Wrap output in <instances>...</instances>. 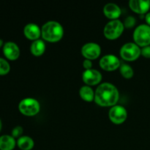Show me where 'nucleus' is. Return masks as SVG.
Masks as SVG:
<instances>
[{
    "instance_id": "f257e3e1",
    "label": "nucleus",
    "mask_w": 150,
    "mask_h": 150,
    "mask_svg": "<svg viewBox=\"0 0 150 150\" xmlns=\"http://www.w3.org/2000/svg\"><path fill=\"white\" fill-rule=\"evenodd\" d=\"M120 98L119 90L112 83L105 82L99 84L95 92V102L101 107H113Z\"/></svg>"
},
{
    "instance_id": "f03ea898",
    "label": "nucleus",
    "mask_w": 150,
    "mask_h": 150,
    "mask_svg": "<svg viewBox=\"0 0 150 150\" xmlns=\"http://www.w3.org/2000/svg\"><path fill=\"white\" fill-rule=\"evenodd\" d=\"M64 36V29L61 23L55 21H50L41 28V37L48 42H57Z\"/></svg>"
},
{
    "instance_id": "7ed1b4c3",
    "label": "nucleus",
    "mask_w": 150,
    "mask_h": 150,
    "mask_svg": "<svg viewBox=\"0 0 150 150\" xmlns=\"http://www.w3.org/2000/svg\"><path fill=\"white\" fill-rule=\"evenodd\" d=\"M18 110L23 115L26 117H33L40 112V104L39 101L35 98H23L19 103Z\"/></svg>"
},
{
    "instance_id": "20e7f679",
    "label": "nucleus",
    "mask_w": 150,
    "mask_h": 150,
    "mask_svg": "<svg viewBox=\"0 0 150 150\" xmlns=\"http://www.w3.org/2000/svg\"><path fill=\"white\" fill-rule=\"evenodd\" d=\"M125 26L121 21H110L106 23L103 29V35L106 39L110 40L118 39L124 32Z\"/></svg>"
},
{
    "instance_id": "39448f33",
    "label": "nucleus",
    "mask_w": 150,
    "mask_h": 150,
    "mask_svg": "<svg viewBox=\"0 0 150 150\" xmlns=\"http://www.w3.org/2000/svg\"><path fill=\"white\" fill-rule=\"evenodd\" d=\"M133 40L139 47L150 45V26L147 24H141L133 32Z\"/></svg>"
},
{
    "instance_id": "423d86ee",
    "label": "nucleus",
    "mask_w": 150,
    "mask_h": 150,
    "mask_svg": "<svg viewBox=\"0 0 150 150\" xmlns=\"http://www.w3.org/2000/svg\"><path fill=\"white\" fill-rule=\"evenodd\" d=\"M120 57L127 62H133L142 55V49L135 42H127L120 48Z\"/></svg>"
},
{
    "instance_id": "0eeeda50",
    "label": "nucleus",
    "mask_w": 150,
    "mask_h": 150,
    "mask_svg": "<svg viewBox=\"0 0 150 150\" xmlns=\"http://www.w3.org/2000/svg\"><path fill=\"white\" fill-rule=\"evenodd\" d=\"M108 118L114 125L122 124L127 118V110L122 105H114L110 108Z\"/></svg>"
},
{
    "instance_id": "6e6552de",
    "label": "nucleus",
    "mask_w": 150,
    "mask_h": 150,
    "mask_svg": "<svg viewBox=\"0 0 150 150\" xmlns=\"http://www.w3.org/2000/svg\"><path fill=\"white\" fill-rule=\"evenodd\" d=\"M100 67L107 72H112L120 68L121 65L120 59L117 57L113 54H107L100 60Z\"/></svg>"
},
{
    "instance_id": "1a4fd4ad",
    "label": "nucleus",
    "mask_w": 150,
    "mask_h": 150,
    "mask_svg": "<svg viewBox=\"0 0 150 150\" xmlns=\"http://www.w3.org/2000/svg\"><path fill=\"white\" fill-rule=\"evenodd\" d=\"M100 46L95 42H87L81 48V54L86 59H97L100 56Z\"/></svg>"
},
{
    "instance_id": "9d476101",
    "label": "nucleus",
    "mask_w": 150,
    "mask_h": 150,
    "mask_svg": "<svg viewBox=\"0 0 150 150\" xmlns=\"http://www.w3.org/2000/svg\"><path fill=\"white\" fill-rule=\"evenodd\" d=\"M82 80L86 86H95L100 83L102 81V74L95 69L84 70L82 74Z\"/></svg>"
},
{
    "instance_id": "9b49d317",
    "label": "nucleus",
    "mask_w": 150,
    "mask_h": 150,
    "mask_svg": "<svg viewBox=\"0 0 150 150\" xmlns=\"http://www.w3.org/2000/svg\"><path fill=\"white\" fill-rule=\"evenodd\" d=\"M2 51L7 60L16 61L20 57L21 51L18 45L16 42H12V41H8L4 44Z\"/></svg>"
},
{
    "instance_id": "f8f14e48",
    "label": "nucleus",
    "mask_w": 150,
    "mask_h": 150,
    "mask_svg": "<svg viewBox=\"0 0 150 150\" xmlns=\"http://www.w3.org/2000/svg\"><path fill=\"white\" fill-rule=\"evenodd\" d=\"M129 7L134 13L144 16L148 13L150 9L149 0H130Z\"/></svg>"
},
{
    "instance_id": "ddd939ff",
    "label": "nucleus",
    "mask_w": 150,
    "mask_h": 150,
    "mask_svg": "<svg viewBox=\"0 0 150 150\" xmlns=\"http://www.w3.org/2000/svg\"><path fill=\"white\" fill-rule=\"evenodd\" d=\"M23 35L28 40L35 41L40 38L41 29L36 23H27L23 28Z\"/></svg>"
},
{
    "instance_id": "4468645a",
    "label": "nucleus",
    "mask_w": 150,
    "mask_h": 150,
    "mask_svg": "<svg viewBox=\"0 0 150 150\" xmlns=\"http://www.w3.org/2000/svg\"><path fill=\"white\" fill-rule=\"evenodd\" d=\"M103 14L111 21L118 20L122 15L121 8L114 3H108L103 7Z\"/></svg>"
},
{
    "instance_id": "2eb2a0df",
    "label": "nucleus",
    "mask_w": 150,
    "mask_h": 150,
    "mask_svg": "<svg viewBox=\"0 0 150 150\" xmlns=\"http://www.w3.org/2000/svg\"><path fill=\"white\" fill-rule=\"evenodd\" d=\"M17 145L16 139L11 135L0 136V150H13Z\"/></svg>"
},
{
    "instance_id": "dca6fc26",
    "label": "nucleus",
    "mask_w": 150,
    "mask_h": 150,
    "mask_svg": "<svg viewBox=\"0 0 150 150\" xmlns=\"http://www.w3.org/2000/svg\"><path fill=\"white\" fill-rule=\"evenodd\" d=\"M30 51L35 57L42 56L45 51V43L42 40H37L31 44Z\"/></svg>"
},
{
    "instance_id": "f3484780",
    "label": "nucleus",
    "mask_w": 150,
    "mask_h": 150,
    "mask_svg": "<svg viewBox=\"0 0 150 150\" xmlns=\"http://www.w3.org/2000/svg\"><path fill=\"white\" fill-rule=\"evenodd\" d=\"M16 142L17 146L21 150H32L35 146L33 139L27 136H22Z\"/></svg>"
},
{
    "instance_id": "a211bd4d",
    "label": "nucleus",
    "mask_w": 150,
    "mask_h": 150,
    "mask_svg": "<svg viewBox=\"0 0 150 150\" xmlns=\"http://www.w3.org/2000/svg\"><path fill=\"white\" fill-rule=\"evenodd\" d=\"M79 95L83 100L91 103L95 100V91L91 86H83L79 89Z\"/></svg>"
},
{
    "instance_id": "6ab92c4d",
    "label": "nucleus",
    "mask_w": 150,
    "mask_h": 150,
    "mask_svg": "<svg viewBox=\"0 0 150 150\" xmlns=\"http://www.w3.org/2000/svg\"><path fill=\"white\" fill-rule=\"evenodd\" d=\"M120 72L122 76L126 79H131L134 75V70H133V67L125 63L121 64L120 67Z\"/></svg>"
},
{
    "instance_id": "aec40b11",
    "label": "nucleus",
    "mask_w": 150,
    "mask_h": 150,
    "mask_svg": "<svg viewBox=\"0 0 150 150\" xmlns=\"http://www.w3.org/2000/svg\"><path fill=\"white\" fill-rule=\"evenodd\" d=\"M10 71V65L6 59L0 57V76H5Z\"/></svg>"
},
{
    "instance_id": "412c9836",
    "label": "nucleus",
    "mask_w": 150,
    "mask_h": 150,
    "mask_svg": "<svg viewBox=\"0 0 150 150\" xmlns=\"http://www.w3.org/2000/svg\"><path fill=\"white\" fill-rule=\"evenodd\" d=\"M136 19L133 16H128V17H127L125 18L123 24H124L125 28H127V29H131V28H133V26L136 25Z\"/></svg>"
},
{
    "instance_id": "4be33fe9",
    "label": "nucleus",
    "mask_w": 150,
    "mask_h": 150,
    "mask_svg": "<svg viewBox=\"0 0 150 150\" xmlns=\"http://www.w3.org/2000/svg\"><path fill=\"white\" fill-rule=\"evenodd\" d=\"M23 129L21 126H16L11 131V136H13V138L16 139H19L20 137H21L23 136Z\"/></svg>"
},
{
    "instance_id": "5701e85b",
    "label": "nucleus",
    "mask_w": 150,
    "mask_h": 150,
    "mask_svg": "<svg viewBox=\"0 0 150 150\" xmlns=\"http://www.w3.org/2000/svg\"><path fill=\"white\" fill-rule=\"evenodd\" d=\"M142 55L145 58L150 59V45L143 47L142 48Z\"/></svg>"
},
{
    "instance_id": "b1692460",
    "label": "nucleus",
    "mask_w": 150,
    "mask_h": 150,
    "mask_svg": "<svg viewBox=\"0 0 150 150\" xmlns=\"http://www.w3.org/2000/svg\"><path fill=\"white\" fill-rule=\"evenodd\" d=\"M83 68L85 69V70H91V69H92V60L86 59H85L83 62Z\"/></svg>"
},
{
    "instance_id": "393cba45",
    "label": "nucleus",
    "mask_w": 150,
    "mask_h": 150,
    "mask_svg": "<svg viewBox=\"0 0 150 150\" xmlns=\"http://www.w3.org/2000/svg\"><path fill=\"white\" fill-rule=\"evenodd\" d=\"M145 21L146 22V24L149 25L150 26V12H148L146 15H145Z\"/></svg>"
},
{
    "instance_id": "a878e982",
    "label": "nucleus",
    "mask_w": 150,
    "mask_h": 150,
    "mask_svg": "<svg viewBox=\"0 0 150 150\" xmlns=\"http://www.w3.org/2000/svg\"><path fill=\"white\" fill-rule=\"evenodd\" d=\"M4 42H3V40L1 39L0 38V48H3V46H4Z\"/></svg>"
},
{
    "instance_id": "bb28decb",
    "label": "nucleus",
    "mask_w": 150,
    "mask_h": 150,
    "mask_svg": "<svg viewBox=\"0 0 150 150\" xmlns=\"http://www.w3.org/2000/svg\"><path fill=\"white\" fill-rule=\"evenodd\" d=\"M1 128H2V122H1V119H0V132H1Z\"/></svg>"
}]
</instances>
